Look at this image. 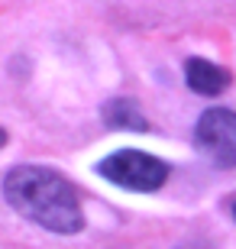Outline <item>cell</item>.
Masks as SVG:
<instances>
[{
    "mask_svg": "<svg viewBox=\"0 0 236 249\" xmlns=\"http://www.w3.org/2000/svg\"><path fill=\"white\" fill-rule=\"evenodd\" d=\"M7 146V133H3V129H0V149Z\"/></svg>",
    "mask_w": 236,
    "mask_h": 249,
    "instance_id": "8992f818",
    "label": "cell"
},
{
    "mask_svg": "<svg viewBox=\"0 0 236 249\" xmlns=\"http://www.w3.org/2000/svg\"><path fill=\"white\" fill-rule=\"evenodd\" d=\"M3 197L26 220L52 233H78L84 227V211L74 188L58 172L42 165H17L3 178Z\"/></svg>",
    "mask_w": 236,
    "mask_h": 249,
    "instance_id": "6da1fadb",
    "label": "cell"
},
{
    "mask_svg": "<svg viewBox=\"0 0 236 249\" xmlns=\"http://www.w3.org/2000/svg\"><path fill=\"white\" fill-rule=\"evenodd\" d=\"M97 175L127 191H159L168 178V165L139 149H120L97 165Z\"/></svg>",
    "mask_w": 236,
    "mask_h": 249,
    "instance_id": "7a4b0ae2",
    "label": "cell"
},
{
    "mask_svg": "<svg viewBox=\"0 0 236 249\" xmlns=\"http://www.w3.org/2000/svg\"><path fill=\"white\" fill-rule=\"evenodd\" d=\"M184 81H188V88L194 94L217 97V94H223L230 88V71L207 62V58H188L184 62Z\"/></svg>",
    "mask_w": 236,
    "mask_h": 249,
    "instance_id": "277c9868",
    "label": "cell"
},
{
    "mask_svg": "<svg viewBox=\"0 0 236 249\" xmlns=\"http://www.w3.org/2000/svg\"><path fill=\"white\" fill-rule=\"evenodd\" d=\"M233 213H236V204H233Z\"/></svg>",
    "mask_w": 236,
    "mask_h": 249,
    "instance_id": "52a82bcc",
    "label": "cell"
},
{
    "mask_svg": "<svg viewBox=\"0 0 236 249\" xmlns=\"http://www.w3.org/2000/svg\"><path fill=\"white\" fill-rule=\"evenodd\" d=\"M104 123L110 129H123V133H149L145 113L139 110L136 101H127V97H117L104 107Z\"/></svg>",
    "mask_w": 236,
    "mask_h": 249,
    "instance_id": "5b68a950",
    "label": "cell"
},
{
    "mask_svg": "<svg viewBox=\"0 0 236 249\" xmlns=\"http://www.w3.org/2000/svg\"><path fill=\"white\" fill-rule=\"evenodd\" d=\"M194 146L217 168H236V113L227 107H210L194 126Z\"/></svg>",
    "mask_w": 236,
    "mask_h": 249,
    "instance_id": "3957f363",
    "label": "cell"
}]
</instances>
